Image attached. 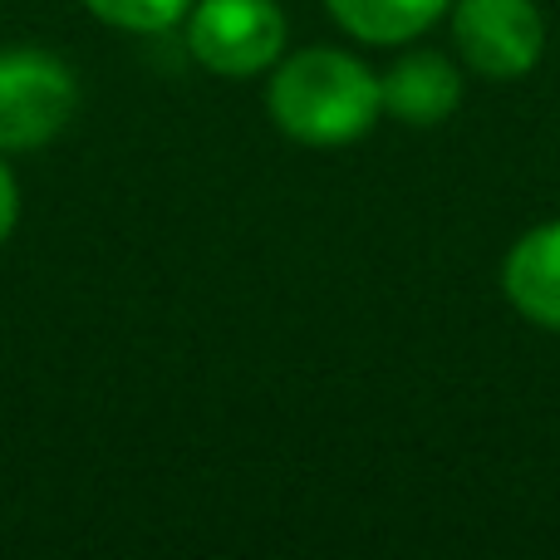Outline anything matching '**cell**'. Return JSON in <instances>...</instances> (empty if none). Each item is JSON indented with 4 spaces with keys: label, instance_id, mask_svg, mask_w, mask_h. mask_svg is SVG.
I'll list each match as a JSON object with an SVG mask.
<instances>
[{
    "label": "cell",
    "instance_id": "5b68a950",
    "mask_svg": "<svg viewBox=\"0 0 560 560\" xmlns=\"http://www.w3.org/2000/svg\"><path fill=\"white\" fill-rule=\"evenodd\" d=\"M384 114H394L408 128H438L463 104V74L438 49H408L378 74Z\"/></svg>",
    "mask_w": 560,
    "mask_h": 560
},
{
    "label": "cell",
    "instance_id": "7a4b0ae2",
    "mask_svg": "<svg viewBox=\"0 0 560 560\" xmlns=\"http://www.w3.org/2000/svg\"><path fill=\"white\" fill-rule=\"evenodd\" d=\"M79 108V84L65 59L45 49H0V153L55 143Z\"/></svg>",
    "mask_w": 560,
    "mask_h": 560
},
{
    "label": "cell",
    "instance_id": "ba28073f",
    "mask_svg": "<svg viewBox=\"0 0 560 560\" xmlns=\"http://www.w3.org/2000/svg\"><path fill=\"white\" fill-rule=\"evenodd\" d=\"M84 10H94V15L114 30L158 35V30L177 25V20L192 10V0H84Z\"/></svg>",
    "mask_w": 560,
    "mask_h": 560
},
{
    "label": "cell",
    "instance_id": "6da1fadb",
    "mask_svg": "<svg viewBox=\"0 0 560 560\" xmlns=\"http://www.w3.org/2000/svg\"><path fill=\"white\" fill-rule=\"evenodd\" d=\"M271 124L305 148L359 143L384 114L378 74L345 49H295L266 89Z\"/></svg>",
    "mask_w": 560,
    "mask_h": 560
},
{
    "label": "cell",
    "instance_id": "52a82bcc",
    "mask_svg": "<svg viewBox=\"0 0 560 560\" xmlns=\"http://www.w3.org/2000/svg\"><path fill=\"white\" fill-rule=\"evenodd\" d=\"M325 5L364 45H408L428 35L453 0H325Z\"/></svg>",
    "mask_w": 560,
    "mask_h": 560
},
{
    "label": "cell",
    "instance_id": "3957f363",
    "mask_svg": "<svg viewBox=\"0 0 560 560\" xmlns=\"http://www.w3.org/2000/svg\"><path fill=\"white\" fill-rule=\"evenodd\" d=\"M187 49L197 65L222 79H252L280 65L285 15L276 0H192L187 10Z\"/></svg>",
    "mask_w": 560,
    "mask_h": 560
},
{
    "label": "cell",
    "instance_id": "8992f818",
    "mask_svg": "<svg viewBox=\"0 0 560 560\" xmlns=\"http://www.w3.org/2000/svg\"><path fill=\"white\" fill-rule=\"evenodd\" d=\"M502 290L516 305V315H526L541 329H560V217L526 232L506 252Z\"/></svg>",
    "mask_w": 560,
    "mask_h": 560
},
{
    "label": "cell",
    "instance_id": "277c9868",
    "mask_svg": "<svg viewBox=\"0 0 560 560\" xmlns=\"http://www.w3.org/2000/svg\"><path fill=\"white\" fill-rule=\"evenodd\" d=\"M453 45L482 79H522L541 65L546 20L536 0H457Z\"/></svg>",
    "mask_w": 560,
    "mask_h": 560
},
{
    "label": "cell",
    "instance_id": "9c48e42d",
    "mask_svg": "<svg viewBox=\"0 0 560 560\" xmlns=\"http://www.w3.org/2000/svg\"><path fill=\"white\" fill-rule=\"evenodd\" d=\"M15 222H20V187H15V177H10V167L0 163V246L10 242Z\"/></svg>",
    "mask_w": 560,
    "mask_h": 560
}]
</instances>
